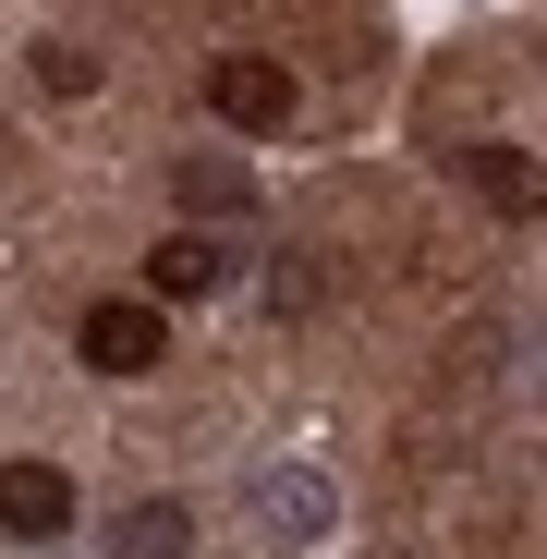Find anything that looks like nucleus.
<instances>
[{"mask_svg":"<svg viewBox=\"0 0 547 559\" xmlns=\"http://www.w3.org/2000/svg\"><path fill=\"white\" fill-rule=\"evenodd\" d=\"M207 110L243 122V134H281V122H293V73L255 61V49H231V61H207Z\"/></svg>","mask_w":547,"mask_h":559,"instance_id":"1","label":"nucleus"},{"mask_svg":"<svg viewBox=\"0 0 547 559\" xmlns=\"http://www.w3.org/2000/svg\"><path fill=\"white\" fill-rule=\"evenodd\" d=\"M85 365H98V378H146V365L170 353V317L158 305H85Z\"/></svg>","mask_w":547,"mask_h":559,"instance_id":"2","label":"nucleus"},{"mask_svg":"<svg viewBox=\"0 0 547 559\" xmlns=\"http://www.w3.org/2000/svg\"><path fill=\"white\" fill-rule=\"evenodd\" d=\"M463 195L499 207V219H547V170L523 146H463Z\"/></svg>","mask_w":547,"mask_h":559,"instance_id":"3","label":"nucleus"},{"mask_svg":"<svg viewBox=\"0 0 547 559\" xmlns=\"http://www.w3.org/2000/svg\"><path fill=\"white\" fill-rule=\"evenodd\" d=\"M0 523L13 535H73V475L61 462H0Z\"/></svg>","mask_w":547,"mask_h":559,"instance_id":"4","label":"nucleus"},{"mask_svg":"<svg viewBox=\"0 0 547 559\" xmlns=\"http://www.w3.org/2000/svg\"><path fill=\"white\" fill-rule=\"evenodd\" d=\"M329 475H255V535H281V547H317L329 535Z\"/></svg>","mask_w":547,"mask_h":559,"instance_id":"5","label":"nucleus"},{"mask_svg":"<svg viewBox=\"0 0 547 559\" xmlns=\"http://www.w3.org/2000/svg\"><path fill=\"white\" fill-rule=\"evenodd\" d=\"M219 280H231V255H219L207 231H170V243L146 255V293H158V305H207Z\"/></svg>","mask_w":547,"mask_h":559,"instance_id":"6","label":"nucleus"},{"mask_svg":"<svg viewBox=\"0 0 547 559\" xmlns=\"http://www.w3.org/2000/svg\"><path fill=\"white\" fill-rule=\"evenodd\" d=\"M182 547H195V511H182V499H134L110 523V559H182Z\"/></svg>","mask_w":547,"mask_h":559,"instance_id":"7","label":"nucleus"},{"mask_svg":"<svg viewBox=\"0 0 547 559\" xmlns=\"http://www.w3.org/2000/svg\"><path fill=\"white\" fill-rule=\"evenodd\" d=\"M170 207H195V219H243V170L231 158H170Z\"/></svg>","mask_w":547,"mask_h":559,"instance_id":"8","label":"nucleus"},{"mask_svg":"<svg viewBox=\"0 0 547 559\" xmlns=\"http://www.w3.org/2000/svg\"><path fill=\"white\" fill-rule=\"evenodd\" d=\"M255 293H267V317H317L329 305V255H267Z\"/></svg>","mask_w":547,"mask_h":559,"instance_id":"9","label":"nucleus"},{"mask_svg":"<svg viewBox=\"0 0 547 559\" xmlns=\"http://www.w3.org/2000/svg\"><path fill=\"white\" fill-rule=\"evenodd\" d=\"M37 85H49V98H85V85H98V49L49 37V49H37Z\"/></svg>","mask_w":547,"mask_h":559,"instance_id":"10","label":"nucleus"}]
</instances>
